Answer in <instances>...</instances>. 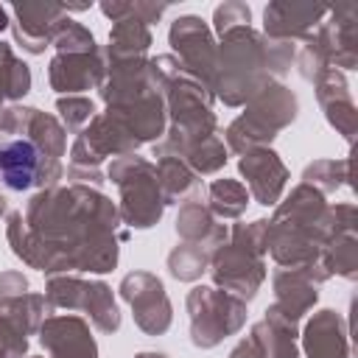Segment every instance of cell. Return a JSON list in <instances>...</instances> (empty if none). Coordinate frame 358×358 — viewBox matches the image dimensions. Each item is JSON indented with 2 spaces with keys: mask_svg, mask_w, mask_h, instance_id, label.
Wrapping results in <instances>:
<instances>
[{
  "mask_svg": "<svg viewBox=\"0 0 358 358\" xmlns=\"http://www.w3.org/2000/svg\"><path fill=\"white\" fill-rule=\"evenodd\" d=\"M39 168V151L28 140H11L0 145V185L11 190H25L34 185Z\"/></svg>",
  "mask_w": 358,
  "mask_h": 358,
  "instance_id": "1",
  "label": "cell"
}]
</instances>
